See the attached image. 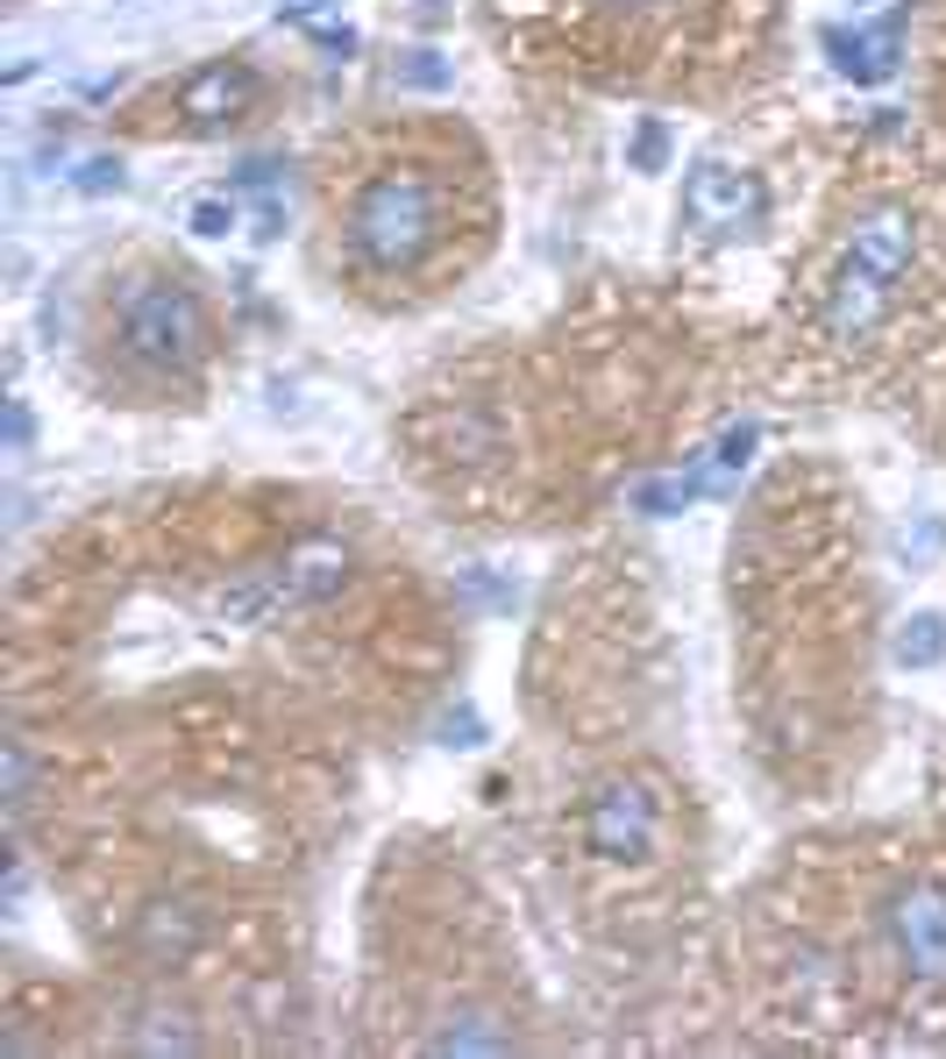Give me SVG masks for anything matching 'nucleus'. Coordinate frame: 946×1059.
Returning a JSON list of instances; mask_svg holds the SVG:
<instances>
[{
	"instance_id": "ddd939ff",
	"label": "nucleus",
	"mask_w": 946,
	"mask_h": 1059,
	"mask_svg": "<svg viewBox=\"0 0 946 1059\" xmlns=\"http://www.w3.org/2000/svg\"><path fill=\"white\" fill-rule=\"evenodd\" d=\"M122 1046L129 1052H157V1059L164 1052H200V1024H192V1010H178V1003H143Z\"/></svg>"
},
{
	"instance_id": "39448f33",
	"label": "nucleus",
	"mask_w": 946,
	"mask_h": 1059,
	"mask_svg": "<svg viewBox=\"0 0 946 1059\" xmlns=\"http://www.w3.org/2000/svg\"><path fill=\"white\" fill-rule=\"evenodd\" d=\"M769 214V192H761L755 171H733V164H690L683 178V221L704 228L712 242L747 235L755 221Z\"/></svg>"
},
{
	"instance_id": "423d86ee",
	"label": "nucleus",
	"mask_w": 946,
	"mask_h": 1059,
	"mask_svg": "<svg viewBox=\"0 0 946 1059\" xmlns=\"http://www.w3.org/2000/svg\"><path fill=\"white\" fill-rule=\"evenodd\" d=\"M257 100H264V79L249 65H235V57H214V65L178 79V114H186L192 129H229V121H243Z\"/></svg>"
},
{
	"instance_id": "4468645a",
	"label": "nucleus",
	"mask_w": 946,
	"mask_h": 1059,
	"mask_svg": "<svg viewBox=\"0 0 946 1059\" xmlns=\"http://www.w3.org/2000/svg\"><path fill=\"white\" fill-rule=\"evenodd\" d=\"M897 661H904V669H939L946 661V618L939 612L904 618V626H897Z\"/></svg>"
},
{
	"instance_id": "20e7f679",
	"label": "nucleus",
	"mask_w": 946,
	"mask_h": 1059,
	"mask_svg": "<svg viewBox=\"0 0 946 1059\" xmlns=\"http://www.w3.org/2000/svg\"><path fill=\"white\" fill-rule=\"evenodd\" d=\"M655 832H663V804H655V790L641 776L598 782L591 804H583V846L598 860H648Z\"/></svg>"
},
{
	"instance_id": "f8f14e48",
	"label": "nucleus",
	"mask_w": 946,
	"mask_h": 1059,
	"mask_svg": "<svg viewBox=\"0 0 946 1059\" xmlns=\"http://www.w3.org/2000/svg\"><path fill=\"white\" fill-rule=\"evenodd\" d=\"M520 1038H513V1024L499 1017V1010H477V1003H463V1010H442L434 1017V1032H427V1052H513Z\"/></svg>"
},
{
	"instance_id": "9b49d317",
	"label": "nucleus",
	"mask_w": 946,
	"mask_h": 1059,
	"mask_svg": "<svg viewBox=\"0 0 946 1059\" xmlns=\"http://www.w3.org/2000/svg\"><path fill=\"white\" fill-rule=\"evenodd\" d=\"M349 569H356V555L342 548V540L313 534V540H299V548L278 562V577H285V598H292V604H327V598H342Z\"/></svg>"
},
{
	"instance_id": "6e6552de",
	"label": "nucleus",
	"mask_w": 946,
	"mask_h": 1059,
	"mask_svg": "<svg viewBox=\"0 0 946 1059\" xmlns=\"http://www.w3.org/2000/svg\"><path fill=\"white\" fill-rule=\"evenodd\" d=\"M207 939V911L192 896H157L135 911V952L157 967H186Z\"/></svg>"
},
{
	"instance_id": "6ab92c4d",
	"label": "nucleus",
	"mask_w": 946,
	"mask_h": 1059,
	"mask_svg": "<svg viewBox=\"0 0 946 1059\" xmlns=\"http://www.w3.org/2000/svg\"><path fill=\"white\" fill-rule=\"evenodd\" d=\"M71 186H79L86 200H100V192H122V186H129V164H122V157H86L79 171H71Z\"/></svg>"
},
{
	"instance_id": "9d476101",
	"label": "nucleus",
	"mask_w": 946,
	"mask_h": 1059,
	"mask_svg": "<svg viewBox=\"0 0 946 1059\" xmlns=\"http://www.w3.org/2000/svg\"><path fill=\"white\" fill-rule=\"evenodd\" d=\"M890 299H897V285L839 264L833 292H825V335H833V342H868L882 327V313H890Z\"/></svg>"
},
{
	"instance_id": "5701e85b",
	"label": "nucleus",
	"mask_w": 946,
	"mask_h": 1059,
	"mask_svg": "<svg viewBox=\"0 0 946 1059\" xmlns=\"http://www.w3.org/2000/svg\"><path fill=\"white\" fill-rule=\"evenodd\" d=\"M22 442H29V413L14 405V413H8V448H22Z\"/></svg>"
},
{
	"instance_id": "412c9836",
	"label": "nucleus",
	"mask_w": 946,
	"mask_h": 1059,
	"mask_svg": "<svg viewBox=\"0 0 946 1059\" xmlns=\"http://www.w3.org/2000/svg\"><path fill=\"white\" fill-rule=\"evenodd\" d=\"M235 221H243V207H235V200H200V207L186 214V228H192V235H207V242H221V235L235 228Z\"/></svg>"
},
{
	"instance_id": "f257e3e1",
	"label": "nucleus",
	"mask_w": 946,
	"mask_h": 1059,
	"mask_svg": "<svg viewBox=\"0 0 946 1059\" xmlns=\"http://www.w3.org/2000/svg\"><path fill=\"white\" fill-rule=\"evenodd\" d=\"M342 235H349V256H356V264L385 270V278L420 270L434 249H442V235H448L442 186H434L427 171H378V178H370V186L349 200Z\"/></svg>"
},
{
	"instance_id": "aec40b11",
	"label": "nucleus",
	"mask_w": 946,
	"mask_h": 1059,
	"mask_svg": "<svg viewBox=\"0 0 946 1059\" xmlns=\"http://www.w3.org/2000/svg\"><path fill=\"white\" fill-rule=\"evenodd\" d=\"M448 79H456V71H448V65H442V57H434V51H413V57H405V65H399V86H413V93H442Z\"/></svg>"
},
{
	"instance_id": "b1692460",
	"label": "nucleus",
	"mask_w": 946,
	"mask_h": 1059,
	"mask_svg": "<svg viewBox=\"0 0 946 1059\" xmlns=\"http://www.w3.org/2000/svg\"><path fill=\"white\" fill-rule=\"evenodd\" d=\"M598 8H663V0H598Z\"/></svg>"
},
{
	"instance_id": "2eb2a0df",
	"label": "nucleus",
	"mask_w": 946,
	"mask_h": 1059,
	"mask_svg": "<svg viewBox=\"0 0 946 1059\" xmlns=\"http://www.w3.org/2000/svg\"><path fill=\"white\" fill-rule=\"evenodd\" d=\"M698 491H704V477H655V483H634V512H648V520H669V512H683Z\"/></svg>"
},
{
	"instance_id": "f3484780",
	"label": "nucleus",
	"mask_w": 946,
	"mask_h": 1059,
	"mask_svg": "<svg viewBox=\"0 0 946 1059\" xmlns=\"http://www.w3.org/2000/svg\"><path fill=\"white\" fill-rule=\"evenodd\" d=\"M755 442H761V427H755V420H733V427L719 434V448H712L719 477H741L747 462H755Z\"/></svg>"
},
{
	"instance_id": "4be33fe9",
	"label": "nucleus",
	"mask_w": 946,
	"mask_h": 1059,
	"mask_svg": "<svg viewBox=\"0 0 946 1059\" xmlns=\"http://www.w3.org/2000/svg\"><path fill=\"white\" fill-rule=\"evenodd\" d=\"M313 43H321L327 57H349V51H356V29H321V36H313Z\"/></svg>"
},
{
	"instance_id": "0eeeda50",
	"label": "nucleus",
	"mask_w": 946,
	"mask_h": 1059,
	"mask_svg": "<svg viewBox=\"0 0 946 1059\" xmlns=\"http://www.w3.org/2000/svg\"><path fill=\"white\" fill-rule=\"evenodd\" d=\"M911 256H919V221H911V207H868V214L847 228V264L868 270V278H882V285H904Z\"/></svg>"
},
{
	"instance_id": "7ed1b4c3",
	"label": "nucleus",
	"mask_w": 946,
	"mask_h": 1059,
	"mask_svg": "<svg viewBox=\"0 0 946 1059\" xmlns=\"http://www.w3.org/2000/svg\"><path fill=\"white\" fill-rule=\"evenodd\" d=\"M882 946L897 952L911 981L925 989H946V889L939 882H897L876 911Z\"/></svg>"
},
{
	"instance_id": "a211bd4d",
	"label": "nucleus",
	"mask_w": 946,
	"mask_h": 1059,
	"mask_svg": "<svg viewBox=\"0 0 946 1059\" xmlns=\"http://www.w3.org/2000/svg\"><path fill=\"white\" fill-rule=\"evenodd\" d=\"M0 768H8V811L29 804L36 790V761H29V739H0Z\"/></svg>"
},
{
	"instance_id": "f03ea898",
	"label": "nucleus",
	"mask_w": 946,
	"mask_h": 1059,
	"mask_svg": "<svg viewBox=\"0 0 946 1059\" xmlns=\"http://www.w3.org/2000/svg\"><path fill=\"white\" fill-rule=\"evenodd\" d=\"M114 335L143 370H192L207 356V306L178 278H129L114 292Z\"/></svg>"
},
{
	"instance_id": "dca6fc26",
	"label": "nucleus",
	"mask_w": 946,
	"mask_h": 1059,
	"mask_svg": "<svg viewBox=\"0 0 946 1059\" xmlns=\"http://www.w3.org/2000/svg\"><path fill=\"white\" fill-rule=\"evenodd\" d=\"M669 164V121L663 114H641L634 121V143H626V171H663Z\"/></svg>"
},
{
	"instance_id": "1a4fd4ad",
	"label": "nucleus",
	"mask_w": 946,
	"mask_h": 1059,
	"mask_svg": "<svg viewBox=\"0 0 946 1059\" xmlns=\"http://www.w3.org/2000/svg\"><path fill=\"white\" fill-rule=\"evenodd\" d=\"M904 14L911 8H890L876 29H825V51H833V65H839V79H854V86H882V79H897V36H904Z\"/></svg>"
}]
</instances>
